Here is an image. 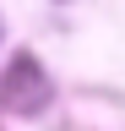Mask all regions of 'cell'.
<instances>
[{"label":"cell","instance_id":"cell-1","mask_svg":"<svg viewBox=\"0 0 125 131\" xmlns=\"http://www.w3.org/2000/svg\"><path fill=\"white\" fill-rule=\"evenodd\" d=\"M49 77L38 71V60L27 55H11V71H6V82H0V104H6L11 115H38L44 104H49Z\"/></svg>","mask_w":125,"mask_h":131}]
</instances>
